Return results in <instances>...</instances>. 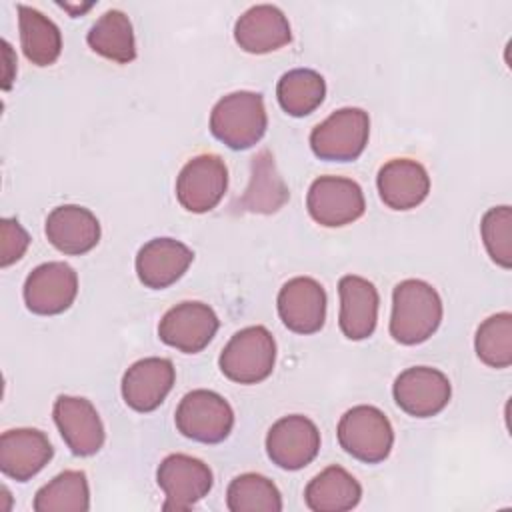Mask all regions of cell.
<instances>
[{
    "instance_id": "ffe728a7",
    "label": "cell",
    "mask_w": 512,
    "mask_h": 512,
    "mask_svg": "<svg viewBox=\"0 0 512 512\" xmlns=\"http://www.w3.org/2000/svg\"><path fill=\"white\" fill-rule=\"evenodd\" d=\"M234 40L244 52L268 54L286 46L292 40V32L280 8L256 4L236 20Z\"/></svg>"
},
{
    "instance_id": "4dcf8cb0",
    "label": "cell",
    "mask_w": 512,
    "mask_h": 512,
    "mask_svg": "<svg viewBox=\"0 0 512 512\" xmlns=\"http://www.w3.org/2000/svg\"><path fill=\"white\" fill-rule=\"evenodd\" d=\"M488 256L502 268L512 266V210L510 206L490 208L480 224Z\"/></svg>"
},
{
    "instance_id": "4fadbf2b",
    "label": "cell",
    "mask_w": 512,
    "mask_h": 512,
    "mask_svg": "<svg viewBox=\"0 0 512 512\" xmlns=\"http://www.w3.org/2000/svg\"><path fill=\"white\" fill-rule=\"evenodd\" d=\"M320 450V432L316 424L302 416L290 414L272 424L266 434L268 458L284 470H300L310 464Z\"/></svg>"
},
{
    "instance_id": "484cf974",
    "label": "cell",
    "mask_w": 512,
    "mask_h": 512,
    "mask_svg": "<svg viewBox=\"0 0 512 512\" xmlns=\"http://www.w3.org/2000/svg\"><path fill=\"white\" fill-rule=\"evenodd\" d=\"M326 96L324 78L310 68H294L278 80L276 98L282 110L294 118L314 112Z\"/></svg>"
},
{
    "instance_id": "83f0119b",
    "label": "cell",
    "mask_w": 512,
    "mask_h": 512,
    "mask_svg": "<svg viewBox=\"0 0 512 512\" xmlns=\"http://www.w3.org/2000/svg\"><path fill=\"white\" fill-rule=\"evenodd\" d=\"M226 506L230 512H280L282 496L272 480L246 472L228 484Z\"/></svg>"
},
{
    "instance_id": "4316f807",
    "label": "cell",
    "mask_w": 512,
    "mask_h": 512,
    "mask_svg": "<svg viewBox=\"0 0 512 512\" xmlns=\"http://www.w3.org/2000/svg\"><path fill=\"white\" fill-rule=\"evenodd\" d=\"M32 508L36 512H86L90 508L86 474L80 470L60 472L36 492Z\"/></svg>"
},
{
    "instance_id": "d6a6232c",
    "label": "cell",
    "mask_w": 512,
    "mask_h": 512,
    "mask_svg": "<svg viewBox=\"0 0 512 512\" xmlns=\"http://www.w3.org/2000/svg\"><path fill=\"white\" fill-rule=\"evenodd\" d=\"M2 48H4V58H6V72H4V84L2 86H4V90H8L12 86V78H14L12 68H14L16 60L12 58V48L6 40H2Z\"/></svg>"
},
{
    "instance_id": "277c9868",
    "label": "cell",
    "mask_w": 512,
    "mask_h": 512,
    "mask_svg": "<svg viewBox=\"0 0 512 512\" xmlns=\"http://www.w3.org/2000/svg\"><path fill=\"white\" fill-rule=\"evenodd\" d=\"M336 432L344 452L366 464L386 460L394 444L390 420L380 408L368 404H360L344 412Z\"/></svg>"
},
{
    "instance_id": "8fae6325",
    "label": "cell",
    "mask_w": 512,
    "mask_h": 512,
    "mask_svg": "<svg viewBox=\"0 0 512 512\" xmlns=\"http://www.w3.org/2000/svg\"><path fill=\"white\" fill-rule=\"evenodd\" d=\"M218 326L220 320L208 304L196 300L180 302L162 316L158 336L164 344L184 354H196L210 344Z\"/></svg>"
},
{
    "instance_id": "1f68e13d",
    "label": "cell",
    "mask_w": 512,
    "mask_h": 512,
    "mask_svg": "<svg viewBox=\"0 0 512 512\" xmlns=\"http://www.w3.org/2000/svg\"><path fill=\"white\" fill-rule=\"evenodd\" d=\"M30 244L28 232L14 218L0 220V266L6 268L18 262Z\"/></svg>"
},
{
    "instance_id": "7402d4cb",
    "label": "cell",
    "mask_w": 512,
    "mask_h": 512,
    "mask_svg": "<svg viewBox=\"0 0 512 512\" xmlns=\"http://www.w3.org/2000/svg\"><path fill=\"white\" fill-rule=\"evenodd\" d=\"M340 294V330L350 340H364L372 336L378 322V290L376 286L354 274H346L338 282Z\"/></svg>"
},
{
    "instance_id": "9a60e30c",
    "label": "cell",
    "mask_w": 512,
    "mask_h": 512,
    "mask_svg": "<svg viewBox=\"0 0 512 512\" xmlns=\"http://www.w3.org/2000/svg\"><path fill=\"white\" fill-rule=\"evenodd\" d=\"M278 314L282 324L296 334H314L326 320V292L310 276L288 280L278 292Z\"/></svg>"
},
{
    "instance_id": "5b68a950",
    "label": "cell",
    "mask_w": 512,
    "mask_h": 512,
    "mask_svg": "<svg viewBox=\"0 0 512 512\" xmlns=\"http://www.w3.org/2000/svg\"><path fill=\"white\" fill-rule=\"evenodd\" d=\"M370 136V118L362 108H340L310 132V148L320 160H356Z\"/></svg>"
},
{
    "instance_id": "f1b7e54d",
    "label": "cell",
    "mask_w": 512,
    "mask_h": 512,
    "mask_svg": "<svg viewBox=\"0 0 512 512\" xmlns=\"http://www.w3.org/2000/svg\"><path fill=\"white\" fill-rule=\"evenodd\" d=\"M252 170V180L242 200V206L262 214L276 212L288 200V190L282 178L276 174L274 162L268 152H262L258 158H254Z\"/></svg>"
},
{
    "instance_id": "7c38bea8",
    "label": "cell",
    "mask_w": 512,
    "mask_h": 512,
    "mask_svg": "<svg viewBox=\"0 0 512 512\" xmlns=\"http://www.w3.org/2000/svg\"><path fill=\"white\" fill-rule=\"evenodd\" d=\"M26 308L40 316L62 314L78 294V274L64 262H44L36 266L24 282Z\"/></svg>"
},
{
    "instance_id": "52a82bcc",
    "label": "cell",
    "mask_w": 512,
    "mask_h": 512,
    "mask_svg": "<svg viewBox=\"0 0 512 512\" xmlns=\"http://www.w3.org/2000/svg\"><path fill=\"white\" fill-rule=\"evenodd\" d=\"M156 482L166 496L162 508L166 512H178L200 502L210 492L214 478L212 470L202 460L188 454H170L160 462Z\"/></svg>"
},
{
    "instance_id": "7a4b0ae2",
    "label": "cell",
    "mask_w": 512,
    "mask_h": 512,
    "mask_svg": "<svg viewBox=\"0 0 512 512\" xmlns=\"http://www.w3.org/2000/svg\"><path fill=\"white\" fill-rule=\"evenodd\" d=\"M268 116L258 92L238 90L220 98L210 112V132L232 150L252 148L264 136Z\"/></svg>"
},
{
    "instance_id": "30bf717a",
    "label": "cell",
    "mask_w": 512,
    "mask_h": 512,
    "mask_svg": "<svg viewBox=\"0 0 512 512\" xmlns=\"http://www.w3.org/2000/svg\"><path fill=\"white\" fill-rule=\"evenodd\" d=\"M392 394L400 410L414 418H430L442 412L452 396L450 380L430 366H412L394 380Z\"/></svg>"
},
{
    "instance_id": "5bb4252c",
    "label": "cell",
    "mask_w": 512,
    "mask_h": 512,
    "mask_svg": "<svg viewBox=\"0 0 512 512\" xmlns=\"http://www.w3.org/2000/svg\"><path fill=\"white\" fill-rule=\"evenodd\" d=\"M54 422L76 456H92L104 444V424L90 400L62 394L54 400Z\"/></svg>"
},
{
    "instance_id": "d4e9b609",
    "label": "cell",
    "mask_w": 512,
    "mask_h": 512,
    "mask_svg": "<svg viewBox=\"0 0 512 512\" xmlns=\"http://www.w3.org/2000/svg\"><path fill=\"white\" fill-rule=\"evenodd\" d=\"M86 42L96 54L118 64H128L136 58L134 28L122 10H106L92 24Z\"/></svg>"
},
{
    "instance_id": "cb8c5ba5",
    "label": "cell",
    "mask_w": 512,
    "mask_h": 512,
    "mask_svg": "<svg viewBox=\"0 0 512 512\" xmlns=\"http://www.w3.org/2000/svg\"><path fill=\"white\" fill-rule=\"evenodd\" d=\"M20 46L24 56L36 66H50L62 52L60 28L40 10L18 4Z\"/></svg>"
},
{
    "instance_id": "603a6c76",
    "label": "cell",
    "mask_w": 512,
    "mask_h": 512,
    "mask_svg": "<svg viewBox=\"0 0 512 512\" xmlns=\"http://www.w3.org/2000/svg\"><path fill=\"white\" fill-rule=\"evenodd\" d=\"M360 498V482L336 464L316 474L304 490V502L312 512H346L358 506Z\"/></svg>"
},
{
    "instance_id": "ba28073f",
    "label": "cell",
    "mask_w": 512,
    "mask_h": 512,
    "mask_svg": "<svg viewBox=\"0 0 512 512\" xmlns=\"http://www.w3.org/2000/svg\"><path fill=\"white\" fill-rule=\"evenodd\" d=\"M306 208L320 226L338 228L358 220L366 202L358 182L344 176H320L308 188Z\"/></svg>"
},
{
    "instance_id": "d6986e66",
    "label": "cell",
    "mask_w": 512,
    "mask_h": 512,
    "mask_svg": "<svg viewBox=\"0 0 512 512\" xmlns=\"http://www.w3.org/2000/svg\"><path fill=\"white\" fill-rule=\"evenodd\" d=\"M44 232L56 250L68 256H80L98 244L100 222L88 208L78 204H64L56 206L46 216Z\"/></svg>"
},
{
    "instance_id": "9c48e42d",
    "label": "cell",
    "mask_w": 512,
    "mask_h": 512,
    "mask_svg": "<svg viewBox=\"0 0 512 512\" xmlns=\"http://www.w3.org/2000/svg\"><path fill=\"white\" fill-rule=\"evenodd\" d=\"M228 188V170L220 156L198 154L176 178V198L188 212L204 214L218 206Z\"/></svg>"
},
{
    "instance_id": "6da1fadb",
    "label": "cell",
    "mask_w": 512,
    "mask_h": 512,
    "mask_svg": "<svg viewBox=\"0 0 512 512\" xmlns=\"http://www.w3.org/2000/svg\"><path fill=\"white\" fill-rule=\"evenodd\" d=\"M442 322V300L424 280L408 278L392 292L390 336L406 346L426 342Z\"/></svg>"
},
{
    "instance_id": "8992f818",
    "label": "cell",
    "mask_w": 512,
    "mask_h": 512,
    "mask_svg": "<svg viewBox=\"0 0 512 512\" xmlns=\"http://www.w3.org/2000/svg\"><path fill=\"white\" fill-rule=\"evenodd\" d=\"M174 422L182 436L202 444H218L232 432L234 412L220 394L198 388L182 396Z\"/></svg>"
},
{
    "instance_id": "2e32d148",
    "label": "cell",
    "mask_w": 512,
    "mask_h": 512,
    "mask_svg": "<svg viewBox=\"0 0 512 512\" xmlns=\"http://www.w3.org/2000/svg\"><path fill=\"white\" fill-rule=\"evenodd\" d=\"M176 380L174 364L168 358H142L122 376V398L136 412L156 410Z\"/></svg>"
},
{
    "instance_id": "ac0fdd59",
    "label": "cell",
    "mask_w": 512,
    "mask_h": 512,
    "mask_svg": "<svg viewBox=\"0 0 512 512\" xmlns=\"http://www.w3.org/2000/svg\"><path fill=\"white\" fill-rule=\"evenodd\" d=\"M194 260V252L174 238H152L136 254L138 280L152 288L162 290L184 276Z\"/></svg>"
},
{
    "instance_id": "f546056e",
    "label": "cell",
    "mask_w": 512,
    "mask_h": 512,
    "mask_svg": "<svg viewBox=\"0 0 512 512\" xmlns=\"http://www.w3.org/2000/svg\"><path fill=\"white\" fill-rule=\"evenodd\" d=\"M474 348L486 366L508 368L512 364V314L488 316L476 330Z\"/></svg>"
},
{
    "instance_id": "e0dca14e",
    "label": "cell",
    "mask_w": 512,
    "mask_h": 512,
    "mask_svg": "<svg viewBox=\"0 0 512 512\" xmlns=\"http://www.w3.org/2000/svg\"><path fill=\"white\" fill-rule=\"evenodd\" d=\"M52 454L54 448L48 436L36 428H14L0 436V470L16 482L36 476Z\"/></svg>"
},
{
    "instance_id": "3957f363",
    "label": "cell",
    "mask_w": 512,
    "mask_h": 512,
    "mask_svg": "<svg viewBox=\"0 0 512 512\" xmlns=\"http://www.w3.org/2000/svg\"><path fill=\"white\" fill-rule=\"evenodd\" d=\"M274 362L276 342L264 326L238 330L218 358L222 374L238 384H258L266 380L274 370Z\"/></svg>"
},
{
    "instance_id": "44dd1931",
    "label": "cell",
    "mask_w": 512,
    "mask_h": 512,
    "mask_svg": "<svg viewBox=\"0 0 512 512\" xmlns=\"http://www.w3.org/2000/svg\"><path fill=\"white\" fill-rule=\"evenodd\" d=\"M380 200L392 210H410L422 204L430 192L426 168L410 158L388 160L376 176Z\"/></svg>"
}]
</instances>
